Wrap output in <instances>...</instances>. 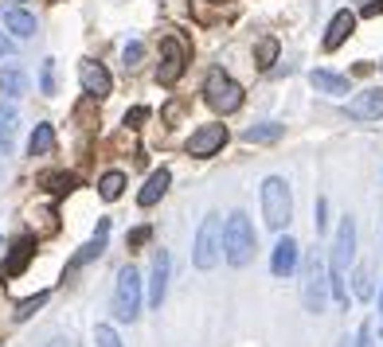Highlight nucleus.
Segmentation results:
<instances>
[{"instance_id": "nucleus-10", "label": "nucleus", "mask_w": 383, "mask_h": 347, "mask_svg": "<svg viewBox=\"0 0 383 347\" xmlns=\"http://www.w3.org/2000/svg\"><path fill=\"white\" fill-rule=\"evenodd\" d=\"M78 82H83V90L90 94V98H106V94L114 90L110 70H106L102 63H94V59H83V63H78Z\"/></svg>"}, {"instance_id": "nucleus-26", "label": "nucleus", "mask_w": 383, "mask_h": 347, "mask_svg": "<svg viewBox=\"0 0 383 347\" xmlns=\"http://www.w3.org/2000/svg\"><path fill=\"white\" fill-rule=\"evenodd\" d=\"M94 343L98 347H121V336L110 328V324H98V328H94Z\"/></svg>"}, {"instance_id": "nucleus-9", "label": "nucleus", "mask_w": 383, "mask_h": 347, "mask_svg": "<svg viewBox=\"0 0 383 347\" xmlns=\"http://www.w3.org/2000/svg\"><path fill=\"white\" fill-rule=\"evenodd\" d=\"M227 144V125H200L196 133L188 137V156H215Z\"/></svg>"}, {"instance_id": "nucleus-24", "label": "nucleus", "mask_w": 383, "mask_h": 347, "mask_svg": "<svg viewBox=\"0 0 383 347\" xmlns=\"http://www.w3.org/2000/svg\"><path fill=\"white\" fill-rule=\"evenodd\" d=\"M278 39L274 35H266V39H258V47H255V63H258V70H270L274 63H278Z\"/></svg>"}, {"instance_id": "nucleus-25", "label": "nucleus", "mask_w": 383, "mask_h": 347, "mask_svg": "<svg viewBox=\"0 0 383 347\" xmlns=\"http://www.w3.org/2000/svg\"><path fill=\"white\" fill-rule=\"evenodd\" d=\"M43 305H47V293H35V296H28V301H20V305H16V324L32 320L35 308H43Z\"/></svg>"}, {"instance_id": "nucleus-31", "label": "nucleus", "mask_w": 383, "mask_h": 347, "mask_svg": "<svg viewBox=\"0 0 383 347\" xmlns=\"http://www.w3.org/2000/svg\"><path fill=\"white\" fill-rule=\"evenodd\" d=\"M39 86H43V94H55V67H51V59L43 63V75H39Z\"/></svg>"}, {"instance_id": "nucleus-4", "label": "nucleus", "mask_w": 383, "mask_h": 347, "mask_svg": "<svg viewBox=\"0 0 383 347\" xmlns=\"http://www.w3.org/2000/svg\"><path fill=\"white\" fill-rule=\"evenodd\" d=\"M204 102L212 106L215 113L227 118V113L243 110V86H238L223 67H212L207 70V78H204Z\"/></svg>"}, {"instance_id": "nucleus-12", "label": "nucleus", "mask_w": 383, "mask_h": 347, "mask_svg": "<svg viewBox=\"0 0 383 347\" xmlns=\"http://www.w3.org/2000/svg\"><path fill=\"white\" fill-rule=\"evenodd\" d=\"M348 118L352 121H379L383 118V90H360L348 102Z\"/></svg>"}, {"instance_id": "nucleus-3", "label": "nucleus", "mask_w": 383, "mask_h": 347, "mask_svg": "<svg viewBox=\"0 0 383 347\" xmlns=\"http://www.w3.org/2000/svg\"><path fill=\"white\" fill-rule=\"evenodd\" d=\"M262 219L270 230H286L293 219V195H290V184L281 176L262 179Z\"/></svg>"}, {"instance_id": "nucleus-37", "label": "nucleus", "mask_w": 383, "mask_h": 347, "mask_svg": "<svg viewBox=\"0 0 383 347\" xmlns=\"http://www.w3.org/2000/svg\"><path fill=\"white\" fill-rule=\"evenodd\" d=\"M379 313H383V293H379Z\"/></svg>"}, {"instance_id": "nucleus-29", "label": "nucleus", "mask_w": 383, "mask_h": 347, "mask_svg": "<svg viewBox=\"0 0 383 347\" xmlns=\"http://www.w3.org/2000/svg\"><path fill=\"white\" fill-rule=\"evenodd\" d=\"M141 55H145V47H141V43H126L121 59H126V67H137V63H141Z\"/></svg>"}, {"instance_id": "nucleus-28", "label": "nucleus", "mask_w": 383, "mask_h": 347, "mask_svg": "<svg viewBox=\"0 0 383 347\" xmlns=\"http://www.w3.org/2000/svg\"><path fill=\"white\" fill-rule=\"evenodd\" d=\"M47 191L51 195H67V191H75V176H47Z\"/></svg>"}, {"instance_id": "nucleus-5", "label": "nucleus", "mask_w": 383, "mask_h": 347, "mask_svg": "<svg viewBox=\"0 0 383 347\" xmlns=\"http://www.w3.org/2000/svg\"><path fill=\"white\" fill-rule=\"evenodd\" d=\"M219 254H223V219L212 211V215H204V222H200V230H196L192 262H196V270H215Z\"/></svg>"}, {"instance_id": "nucleus-13", "label": "nucleus", "mask_w": 383, "mask_h": 347, "mask_svg": "<svg viewBox=\"0 0 383 347\" xmlns=\"http://www.w3.org/2000/svg\"><path fill=\"white\" fill-rule=\"evenodd\" d=\"M169 270H172L169 250H157V258H153V277H149V305H153V308L164 305V293H169Z\"/></svg>"}, {"instance_id": "nucleus-36", "label": "nucleus", "mask_w": 383, "mask_h": 347, "mask_svg": "<svg viewBox=\"0 0 383 347\" xmlns=\"http://www.w3.org/2000/svg\"><path fill=\"white\" fill-rule=\"evenodd\" d=\"M379 12H383V0H379V4H375V0H372V4H364V16H379Z\"/></svg>"}, {"instance_id": "nucleus-34", "label": "nucleus", "mask_w": 383, "mask_h": 347, "mask_svg": "<svg viewBox=\"0 0 383 347\" xmlns=\"http://www.w3.org/2000/svg\"><path fill=\"white\" fill-rule=\"evenodd\" d=\"M145 118H149V110H141V106H137V110H129V113H126V125L133 129V125H141Z\"/></svg>"}, {"instance_id": "nucleus-22", "label": "nucleus", "mask_w": 383, "mask_h": 347, "mask_svg": "<svg viewBox=\"0 0 383 347\" xmlns=\"http://www.w3.org/2000/svg\"><path fill=\"white\" fill-rule=\"evenodd\" d=\"M0 90L8 94V98H20V94L28 90V75L20 67H4L0 70Z\"/></svg>"}, {"instance_id": "nucleus-18", "label": "nucleus", "mask_w": 383, "mask_h": 347, "mask_svg": "<svg viewBox=\"0 0 383 347\" xmlns=\"http://www.w3.org/2000/svg\"><path fill=\"white\" fill-rule=\"evenodd\" d=\"M16 125H20L16 106L0 102V149H4V153H12V144H16Z\"/></svg>"}, {"instance_id": "nucleus-20", "label": "nucleus", "mask_w": 383, "mask_h": 347, "mask_svg": "<svg viewBox=\"0 0 383 347\" xmlns=\"http://www.w3.org/2000/svg\"><path fill=\"white\" fill-rule=\"evenodd\" d=\"M281 133H286V125L266 121V125H250L247 133H243V141L247 144H274V141H281Z\"/></svg>"}, {"instance_id": "nucleus-8", "label": "nucleus", "mask_w": 383, "mask_h": 347, "mask_svg": "<svg viewBox=\"0 0 383 347\" xmlns=\"http://www.w3.org/2000/svg\"><path fill=\"white\" fill-rule=\"evenodd\" d=\"M184 67H188V51H184V43L169 35V39L161 43V67H157V82H161V86L180 82Z\"/></svg>"}, {"instance_id": "nucleus-35", "label": "nucleus", "mask_w": 383, "mask_h": 347, "mask_svg": "<svg viewBox=\"0 0 383 347\" xmlns=\"http://www.w3.org/2000/svg\"><path fill=\"white\" fill-rule=\"evenodd\" d=\"M12 51H16V43H12L8 35H0V59H8Z\"/></svg>"}, {"instance_id": "nucleus-16", "label": "nucleus", "mask_w": 383, "mask_h": 347, "mask_svg": "<svg viewBox=\"0 0 383 347\" xmlns=\"http://www.w3.org/2000/svg\"><path fill=\"white\" fill-rule=\"evenodd\" d=\"M32 254H35V242H32V238H16V242H12V254L4 258V277L24 273L28 262H32Z\"/></svg>"}, {"instance_id": "nucleus-15", "label": "nucleus", "mask_w": 383, "mask_h": 347, "mask_svg": "<svg viewBox=\"0 0 383 347\" xmlns=\"http://www.w3.org/2000/svg\"><path fill=\"white\" fill-rule=\"evenodd\" d=\"M169 184H172V172L169 168H157L153 176L145 179V187L137 191V203H141V207H157L164 199V191H169Z\"/></svg>"}, {"instance_id": "nucleus-11", "label": "nucleus", "mask_w": 383, "mask_h": 347, "mask_svg": "<svg viewBox=\"0 0 383 347\" xmlns=\"http://www.w3.org/2000/svg\"><path fill=\"white\" fill-rule=\"evenodd\" d=\"M298 262H301V246L293 242L290 234L278 238V246H274V258H270V273H274V277H290V273L298 270Z\"/></svg>"}, {"instance_id": "nucleus-1", "label": "nucleus", "mask_w": 383, "mask_h": 347, "mask_svg": "<svg viewBox=\"0 0 383 347\" xmlns=\"http://www.w3.org/2000/svg\"><path fill=\"white\" fill-rule=\"evenodd\" d=\"M352 258H356V222L344 219L336 238H332V265H329V293L341 308H348V285H344V277H348Z\"/></svg>"}, {"instance_id": "nucleus-33", "label": "nucleus", "mask_w": 383, "mask_h": 347, "mask_svg": "<svg viewBox=\"0 0 383 347\" xmlns=\"http://www.w3.org/2000/svg\"><path fill=\"white\" fill-rule=\"evenodd\" d=\"M352 343H356V347H372V324H360V332H356Z\"/></svg>"}, {"instance_id": "nucleus-32", "label": "nucleus", "mask_w": 383, "mask_h": 347, "mask_svg": "<svg viewBox=\"0 0 383 347\" xmlns=\"http://www.w3.org/2000/svg\"><path fill=\"white\" fill-rule=\"evenodd\" d=\"M324 211H329V203H324V199H317V234H324V230H329V219H324Z\"/></svg>"}, {"instance_id": "nucleus-21", "label": "nucleus", "mask_w": 383, "mask_h": 347, "mask_svg": "<svg viewBox=\"0 0 383 347\" xmlns=\"http://www.w3.org/2000/svg\"><path fill=\"white\" fill-rule=\"evenodd\" d=\"M51 144H55V129L47 125V121H39L32 133V141H28V156H47L51 153Z\"/></svg>"}, {"instance_id": "nucleus-19", "label": "nucleus", "mask_w": 383, "mask_h": 347, "mask_svg": "<svg viewBox=\"0 0 383 347\" xmlns=\"http://www.w3.org/2000/svg\"><path fill=\"white\" fill-rule=\"evenodd\" d=\"M309 82H313V90L332 94V98L348 94V78H344V75H332V70H313V75H309Z\"/></svg>"}, {"instance_id": "nucleus-14", "label": "nucleus", "mask_w": 383, "mask_h": 347, "mask_svg": "<svg viewBox=\"0 0 383 347\" xmlns=\"http://www.w3.org/2000/svg\"><path fill=\"white\" fill-rule=\"evenodd\" d=\"M356 32V12H336V16L329 20V32H324V39H321V47L324 51H336V47H341L344 39H348V35Z\"/></svg>"}, {"instance_id": "nucleus-6", "label": "nucleus", "mask_w": 383, "mask_h": 347, "mask_svg": "<svg viewBox=\"0 0 383 347\" xmlns=\"http://www.w3.org/2000/svg\"><path fill=\"white\" fill-rule=\"evenodd\" d=\"M301 301H305V313L313 316H321L329 305V273H324V262L317 254H309L305 270H301Z\"/></svg>"}, {"instance_id": "nucleus-23", "label": "nucleus", "mask_w": 383, "mask_h": 347, "mask_svg": "<svg viewBox=\"0 0 383 347\" xmlns=\"http://www.w3.org/2000/svg\"><path fill=\"white\" fill-rule=\"evenodd\" d=\"M121 191H126V172H106V176L98 179V195H102L106 203L121 199Z\"/></svg>"}, {"instance_id": "nucleus-27", "label": "nucleus", "mask_w": 383, "mask_h": 347, "mask_svg": "<svg viewBox=\"0 0 383 347\" xmlns=\"http://www.w3.org/2000/svg\"><path fill=\"white\" fill-rule=\"evenodd\" d=\"M352 281H356V285H352V293H356L360 301H372V277H367V270H364V265L356 270V277H352Z\"/></svg>"}, {"instance_id": "nucleus-2", "label": "nucleus", "mask_w": 383, "mask_h": 347, "mask_svg": "<svg viewBox=\"0 0 383 347\" xmlns=\"http://www.w3.org/2000/svg\"><path fill=\"white\" fill-rule=\"evenodd\" d=\"M255 246H258V234L250 227V219L243 211H235L227 222H223V258L231 265H247L255 258Z\"/></svg>"}, {"instance_id": "nucleus-7", "label": "nucleus", "mask_w": 383, "mask_h": 347, "mask_svg": "<svg viewBox=\"0 0 383 347\" xmlns=\"http://www.w3.org/2000/svg\"><path fill=\"white\" fill-rule=\"evenodd\" d=\"M137 313H141V273L133 265L118 273V289H114V320L133 324Z\"/></svg>"}, {"instance_id": "nucleus-30", "label": "nucleus", "mask_w": 383, "mask_h": 347, "mask_svg": "<svg viewBox=\"0 0 383 347\" xmlns=\"http://www.w3.org/2000/svg\"><path fill=\"white\" fill-rule=\"evenodd\" d=\"M149 238H153V230H149V227H137V230H129L126 242H129V250H137V246H145Z\"/></svg>"}, {"instance_id": "nucleus-17", "label": "nucleus", "mask_w": 383, "mask_h": 347, "mask_svg": "<svg viewBox=\"0 0 383 347\" xmlns=\"http://www.w3.org/2000/svg\"><path fill=\"white\" fill-rule=\"evenodd\" d=\"M4 27H8L16 39H32L39 24H35V16L28 8H16V4H12V8H4Z\"/></svg>"}]
</instances>
